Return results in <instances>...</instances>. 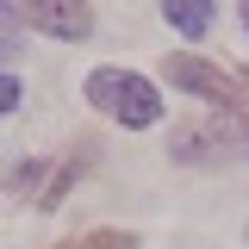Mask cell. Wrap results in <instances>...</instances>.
<instances>
[{
  "instance_id": "obj_1",
  "label": "cell",
  "mask_w": 249,
  "mask_h": 249,
  "mask_svg": "<svg viewBox=\"0 0 249 249\" xmlns=\"http://www.w3.org/2000/svg\"><path fill=\"white\" fill-rule=\"evenodd\" d=\"M88 100L106 119L131 124V131H143V124L162 119V93H156L143 75H131V69H93L88 75Z\"/></svg>"
},
{
  "instance_id": "obj_2",
  "label": "cell",
  "mask_w": 249,
  "mask_h": 249,
  "mask_svg": "<svg viewBox=\"0 0 249 249\" xmlns=\"http://www.w3.org/2000/svg\"><path fill=\"white\" fill-rule=\"evenodd\" d=\"M162 75H168L175 88L199 93V100H212V106H231V100H237V88H243V81H231L224 69H206L199 56H187V50H181V56H168V62H162Z\"/></svg>"
},
{
  "instance_id": "obj_3",
  "label": "cell",
  "mask_w": 249,
  "mask_h": 249,
  "mask_svg": "<svg viewBox=\"0 0 249 249\" xmlns=\"http://www.w3.org/2000/svg\"><path fill=\"white\" fill-rule=\"evenodd\" d=\"M13 6L25 13L31 25H44L50 37H88V31H93L88 0H13Z\"/></svg>"
},
{
  "instance_id": "obj_4",
  "label": "cell",
  "mask_w": 249,
  "mask_h": 249,
  "mask_svg": "<svg viewBox=\"0 0 249 249\" xmlns=\"http://www.w3.org/2000/svg\"><path fill=\"white\" fill-rule=\"evenodd\" d=\"M162 19L181 37H206L212 31V0H162Z\"/></svg>"
},
{
  "instance_id": "obj_5",
  "label": "cell",
  "mask_w": 249,
  "mask_h": 249,
  "mask_svg": "<svg viewBox=\"0 0 249 249\" xmlns=\"http://www.w3.org/2000/svg\"><path fill=\"white\" fill-rule=\"evenodd\" d=\"M25 50V31H19V6L13 0H0V62H13Z\"/></svg>"
},
{
  "instance_id": "obj_6",
  "label": "cell",
  "mask_w": 249,
  "mask_h": 249,
  "mask_svg": "<svg viewBox=\"0 0 249 249\" xmlns=\"http://www.w3.org/2000/svg\"><path fill=\"white\" fill-rule=\"evenodd\" d=\"M62 249H131V237H124V231H93V237H81V243H62Z\"/></svg>"
},
{
  "instance_id": "obj_7",
  "label": "cell",
  "mask_w": 249,
  "mask_h": 249,
  "mask_svg": "<svg viewBox=\"0 0 249 249\" xmlns=\"http://www.w3.org/2000/svg\"><path fill=\"white\" fill-rule=\"evenodd\" d=\"M13 106H19V81H13V75H0V119H6Z\"/></svg>"
},
{
  "instance_id": "obj_8",
  "label": "cell",
  "mask_w": 249,
  "mask_h": 249,
  "mask_svg": "<svg viewBox=\"0 0 249 249\" xmlns=\"http://www.w3.org/2000/svg\"><path fill=\"white\" fill-rule=\"evenodd\" d=\"M243 25H249V0H243Z\"/></svg>"
},
{
  "instance_id": "obj_9",
  "label": "cell",
  "mask_w": 249,
  "mask_h": 249,
  "mask_svg": "<svg viewBox=\"0 0 249 249\" xmlns=\"http://www.w3.org/2000/svg\"><path fill=\"white\" fill-rule=\"evenodd\" d=\"M243 93H249V69H243Z\"/></svg>"
}]
</instances>
